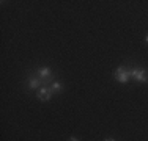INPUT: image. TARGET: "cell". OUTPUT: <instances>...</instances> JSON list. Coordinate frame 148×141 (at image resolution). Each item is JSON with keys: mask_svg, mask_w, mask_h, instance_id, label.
I'll return each mask as SVG.
<instances>
[{"mask_svg": "<svg viewBox=\"0 0 148 141\" xmlns=\"http://www.w3.org/2000/svg\"><path fill=\"white\" fill-rule=\"evenodd\" d=\"M114 79L117 80L118 83H128L129 80H131V72H129V69H126L125 66H118V68L114 70Z\"/></svg>", "mask_w": 148, "mask_h": 141, "instance_id": "obj_1", "label": "cell"}, {"mask_svg": "<svg viewBox=\"0 0 148 141\" xmlns=\"http://www.w3.org/2000/svg\"><path fill=\"white\" fill-rule=\"evenodd\" d=\"M131 79H134L136 82H139V83H145L148 82V75H147V70L143 69V68H132L131 70Z\"/></svg>", "mask_w": 148, "mask_h": 141, "instance_id": "obj_2", "label": "cell"}, {"mask_svg": "<svg viewBox=\"0 0 148 141\" xmlns=\"http://www.w3.org/2000/svg\"><path fill=\"white\" fill-rule=\"evenodd\" d=\"M52 94H54V91H52L51 88H47V86H41L40 89L36 91V97L40 99V100H43V102L51 100V99H52Z\"/></svg>", "mask_w": 148, "mask_h": 141, "instance_id": "obj_3", "label": "cell"}, {"mask_svg": "<svg viewBox=\"0 0 148 141\" xmlns=\"http://www.w3.org/2000/svg\"><path fill=\"white\" fill-rule=\"evenodd\" d=\"M38 77H40L43 82L47 85V82H51L52 80V70L49 66H41V68H38Z\"/></svg>", "mask_w": 148, "mask_h": 141, "instance_id": "obj_4", "label": "cell"}, {"mask_svg": "<svg viewBox=\"0 0 148 141\" xmlns=\"http://www.w3.org/2000/svg\"><path fill=\"white\" fill-rule=\"evenodd\" d=\"M44 85L46 83L40 79V77H36V79H35V77H30V79H29V88H30V89H36L38 91L41 86H44Z\"/></svg>", "mask_w": 148, "mask_h": 141, "instance_id": "obj_5", "label": "cell"}, {"mask_svg": "<svg viewBox=\"0 0 148 141\" xmlns=\"http://www.w3.org/2000/svg\"><path fill=\"white\" fill-rule=\"evenodd\" d=\"M63 83H60V82H52V86H51V89L54 91V93H62L63 91Z\"/></svg>", "mask_w": 148, "mask_h": 141, "instance_id": "obj_6", "label": "cell"}, {"mask_svg": "<svg viewBox=\"0 0 148 141\" xmlns=\"http://www.w3.org/2000/svg\"><path fill=\"white\" fill-rule=\"evenodd\" d=\"M68 141H79V140H77V138H74V136H71V138H69Z\"/></svg>", "mask_w": 148, "mask_h": 141, "instance_id": "obj_7", "label": "cell"}, {"mask_svg": "<svg viewBox=\"0 0 148 141\" xmlns=\"http://www.w3.org/2000/svg\"><path fill=\"white\" fill-rule=\"evenodd\" d=\"M145 42H147V44H148V35H147V36H145Z\"/></svg>", "mask_w": 148, "mask_h": 141, "instance_id": "obj_8", "label": "cell"}, {"mask_svg": "<svg viewBox=\"0 0 148 141\" xmlns=\"http://www.w3.org/2000/svg\"><path fill=\"white\" fill-rule=\"evenodd\" d=\"M106 141H115V140H106Z\"/></svg>", "mask_w": 148, "mask_h": 141, "instance_id": "obj_9", "label": "cell"}]
</instances>
